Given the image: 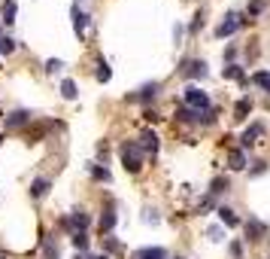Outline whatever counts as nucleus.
<instances>
[{
  "label": "nucleus",
  "mask_w": 270,
  "mask_h": 259,
  "mask_svg": "<svg viewBox=\"0 0 270 259\" xmlns=\"http://www.w3.org/2000/svg\"><path fill=\"white\" fill-rule=\"evenodd\" d=\"M30 116H33L30 110H15V113H9V116H3V119H6L9 128H19V125H28V122H30Z\"/></svg>",
  "instance_id": "0eeeda50"
},
{
  "label": "nucleus",
  "mask_w": 270,
  "mask_h": 259,
  "mask_svg": "<svg viewBox=\"0 0 270 259\" xmlns=\"http://www.w3.org/2000/svg\"><path fill=\"white\" fill-rule=\"evenodd\" d=\"M3 22L6 25L15 22V0H6V3H3Z\"/></svg>",
  "instance_id": "6ab92c4d"
},
{
  "label": "nucleus",
  "mask_w": 270,
  "mask_h": 259,
  "mask_svg": "<svg viewBox=\"0 0 270 259\" xmlns=\"http://www.w3.org/2000/svg\"><path fill=\"white\" fill-rule=\"evenodd\" d=\"M225 76H231V79H243V71L237 64H231V67H225Z\"/></svg>",
  "instance_id": "393cba45"
},
{
  "label": "nucleus",
  "mask_w": 270,
  "mask_h": 259,
  "mask_svg": "<svg viewBox=\"0 0 270 259\" xmlns=\"http://www.w3.org/2000/svg\"><path fill=\"white\" fill-rule=\"evenodd\" d=\"M225 189H228V180L215 177V180H212V189H210V192H212V195H219V192H225Z\"/></svg>",
  "instance_id": "b1692460"
},
{
  "label": "nucleus",
  "mask_w": 270,
  "mask_h": 259,
  "mask_svg": "<svg viewBox=\"0 0 270 259\" xmlns=\"http://www.w3.org/2000/svg\"><path fill=\"white\" fill-rule=\"evenodd\" d=\"M237 28H240V19H237V15H234V12H231V15H228V19H225V22H222L219 28H215V37H231V34H234V31H237Z\"/></svg>",
  "instance_id": "423d86ee"
},
{
  "label": "nucleus",
  "mask_w": 270,
  "mask_h": 259,
  "mask_svg": "<svg viewBox=\"0 0 270 259\" xmlns=\"http://www.w3.org/2000/svg\"><path fill=\"white\" fill-rule=\"evenodd\" d=\"M49 186H52V183H49L46 177H37V180L30 183V195H33V198H43V195L49 192Z\"/></svg>",
  "instance_id": "9d476101"
},
{
  "label": "nucleus",
  "mask_w": 270,
  "mask_h": 259,
  "mask_svg": "<svg viewBox=\"0 0 270 259\" xmlns=\"http://www.w3.org/2000/svg\"><path fill=\"white\" fill-rule=\"evenodd\" d=\"M97 259H106V256H97Z\"/></svg>",
  "instance_id": "7c9ffc66"
},
{
  "label": "nucleus",
  "mask_w": 270,
  "mask_h": 259,
  "mask_svg": "<svg viewBox=\"0 0 270 259\" xmlns=\"http://www.w3.org/2000/svg\"><path fill=\"white\" fill-rule=\"evenodd\" d=\"M121 162H124V171H131V174H137V171L143 168V149L131 141L121 144Z\"/></svg>",
  "instance_id": "f257e3e1"
},
{
  "label": "nucleus",
  "mask_w": 270,
  "mask_h": 259,
  "mask_svg": "<svg viewBox=\"0 0 270 259\" xmlns=\"http://www.w3.org/2000/svg\"><path fill=\"white\" fill-rule=\"evenodd\" d=\"M158 89H161L158 82H149V85H143V89H140V95H134V98H140V101H152V98L158 95Z\"/></svg>",
  "instance_id": "4468645a"
},
{
  "label": "nucleus",
  "mask_w": 270,
  "mask_h": 259,
  "mask_svg": "<svg viewBox=\"0 0 270 259\" xmlns=\"http://www.w3.org/2000/svg\"><path fill=\"white\" fill-rule=\"evenodd\" d=\"M264 232H267V229H264V222H258V220H249V222H246V235H249L252 241H258Z\"/></svg>",
  "instance_id": "9b49d317"
},
{
  "label": "nucleus",
  "mask_w": 270,
  "mask_h": 259,
  "mask_svg": "<svg viewBox=\"0 0 270 259\" xmlns=\"http://www.w3.org/2000/svg\"><path fill=\"white\" fill-rule=\"evenodd\" d=\"M201 110H191V107H182V110H176V119L179 122H201Z\"/></svg>",
  "instance_id": "1a4fd4ad"
},
{
  "label": "nucleus",
  "mask_w": 270,
  "mask_h": 259,
  "mask_svg": "<svg viewBox=\"0 0 270 259\" xmlns=\"http://www.w3.org/2000/svg\"><path fill=\"white\" fill-rule=\"evenodd\" d=\"M231 256L240 259V256H243V247H240V244H231Z\"/></svg>",
  "instance_id": "c85d7f7f"
},
{
  "label": "nucleus",
  "mask_w": 270,
  "mask_h": 259,
  "mask_svg": "<svg viewBox=\"0 0 270 259\" xmlns=\"http://www.w3.org/2000/svg\"><path fill=\"white\" fill-rule=\"evenodd\" d=\"M113 226H116V214L106 211V214L100 217V232H113Z\"/></svg>",
  "instance_id": "a211bd4d"
},
{
  "label": "nucleus",
  "mask_w": 270,
  "mask_h": 259,
  "mask_svg": "<svg viewBox=\"0 0 270 259\" xmlns=\"http://www.w3.org/2000/svg\"><path fill=\"white\" fill-rule=\"evenodd\" d=\"M61 95H64L67 101H73V98H76V82H73V79H64V82H61Z\"/></svg>",
  "instance_id": "f3484780"
},
{
  "label": "nucleus",
  "mask_w": 270,
  "mask_h": 259,
  "mask_svg": "<svg viewBox=\"0 0 270 259\" xmlns=\"http://www.w3.org/2000/svg\"><path fill=\"white\" fill-rule=\"evenodd\" d=\"M73 247L76 250H85L88 247V235L85 232H73Z\"/></svg>",
  "instance_id": "5701e85b"
},
{
  "label": "nucleus",
  "mask_w": 270,
  "mask_h": 259,
  "mask_svg": "<svg viewBox=\"0 0 270 259\" xmlns=\"http://www.w3.org/2000/svg\"><path fill=\"white\" fill-rule=\"evenodd\" d=\"M0 141H3V137H0Z\"/></svg>",
  "instance_id": "2f4dec72"
},
{
  "label": "nucleus",
  "mask_w": 270,
  "mask_h": 259,
  "mask_svg": "<svg viewBox=\"0 0 270 259\" xmlns=\"http://www.w3.org/2000/svg\"><path fill=\"white\" fill-rule=\"evenodd\" d=\"M46 256H49V259H58V247L52 244V241H46Z\"/></svg>",
  "instance_id": "bb28decb"
},
{
  "label": "nucleus",
  "mask_w": 270,
  "mask_h": 259,
  "mask_svg": "<svg viewBox=\"0 0 270 259\" xmlns=\"http://www.w3.org/2000/svg\"><path fill=\"white\" fill-rule=\"evenodd\" d=\"M219 220L225 222V226H231V229H234V226H240V220L234 217V211H231V207H219Z\"/></svg>",
  "instance_id": "ddd939ff"
},
{
  "label": "nucleus",
  "mask_w": 270,
  "mask_h": 259,
  "mask_svg": "<svg viewBox=\"0 0 270 259\" xmlns=\"http://www.w3.org/2000/svg\"><path fill=\"white\" fill-rule=\"evenodd\" d=\"M137 147H140L143 152H152V155H155V152H158V134H155V131H143Z\"/></svg>",
  "instance_id": "39448f33"
},
{
  "label": "nucleus",
  "mask_w": 270,
  "mask_h": 259,
  "mask_svg": "<svg viewBox=\"0 0 270 259\" xmlns=\"http://www.w3.org/2000/svg\"><path fill=\"white\" fill-rule=\"evenodd\" d=\"M70 15H73V31H76V37H82L85 28H88V15H85L79 6H73V12H70Z\"/></svg>",
  "instance_id": "6e6552de"
},
{
  "label": "nucleus",
  "mask_w": 270,
  "mask_h": 259,
  "mask_svg": "<svg viewBox=\"0 0 270 259\" xmlns=\"http://www.w3.org/2000/svg\"><path fill=\"white\" fill-rule=\"evenodd\" d=\"M252 82H255V85H261V89H267V92H270V74H267V71H258L255 76H252Z\"/></svg>",
  "instance_id": "aec40b11"
},
{
  "label": "nucleus",
  "mask_w": 270,
  "mask_h": 259,
  "mask_svg": "<svg viewBox=\"0 0 270 259\" xmlns=\"http://www.w3.org/2000/svg\"><path fill=\"white\" fill-rule=\"evenodd\" d=\"M179 74L188 76V79H201V76H207V61H201V58H188V61H182Z\"/></svg>",
  "instance_id": "7ed1b4c3"
},
{
  "label": "nucleus",
  "mask_w": 270,
  "mask_h": 259,
  "mask_svg": "<svg viewBox=\"0 0 270 259\" xmlns=\"http://www.w3.org/2000/svg\"><path fill=\"white\" fill-rule=\"evenodd\" d=\"M110 76H113V71L106 67V61H97V79L100 82H110Z\"/></svg>",
  "instance_id": "4be33fe9"
},
{
  "label": "nucleus",
  "mask_w": 270,
  "mask_h": 259,
  "mask_svg": "<svg viewBox=\"0 0 270 259\" xmlns=\"http://www.w3.org/2000/svg\"><path fill=\"white\" fill-rule=\"evenodd\" d=\"M228 162H231V168H234V171H240V168H246V152H243V149H234Z\"/></svg>",
  "instance_id": "2eb2a0df"
},
{
  "label": "nucleus",
  "mask_w": 270,
  "mask_h": 259,
  "mask_svg": "<svg viewBox=\"0 0 270 259\" xmlns=\"http://www.w3.org/2000/svg\"><path fill=\"white\" fill-rule=\"evenodd\" d=\"M0 116H3V113H0Z\"/></svg>",
  "instance_id": "473e14b6"
},
{
  "label": "nucleus",
  "mask_w": 270,
  "mask_h": 259,
  "mask_svg": "<svg viewBox=\"0 0 270 259\" xmlns=\"http://www.w3.org/2000/svg\"><path fill=\"white\" fill-rule=\"evenodd\" d=\"M249 113H252V101L249 98H240L237 107H234V119H246Z\"/></svg>",
  "instance_id": "f8f14e48"
},
{
  "label": "nucleus",
  "mask_w": 270,
  "mask_h": 259,
  "mask_svg": "<svg viewBox=\"0 0 270 259\" xmlns=\"http://www.w3.org/2000/svg\"><path fill=\"white\" fill-rule=\"evenodd\" d=\"M261 134H264V125H261V122H252V125H249V128L243 131V137H240V144H243V147L249 149V147L255 144V141H258Z\"/></svg>",
  "instance_id": "20e7f679"
},
{
  "label": "nucleus",
  "mask_w": 270,
  "mask_h": 259,
  "mask_svg": "<svg viewBox=\"0 0 270 259\" xmlns=\"http://www.w3.org/2000/svg\"><path fill=\"white\" fill-rule=\"evenodd\" d=\"M137 259H167V253L161 250V247H149V250H143V253H137Z\"/></svg>",
  "instance_id": "dca6fc26"
},
{
  "label": "nucleus",
  "mask_w": 270,
  "mask_h": 259,
  "mask_svg": "<svg viewBox=\"0 0 270 259\" xmlns=\"http://www.w3.org/2000/svg\"><path fill=\"white\" fill-rule=\"evenodd\" d=\"M12 49H15V40L6 37V34H0V52H3V55H9Z\"/></svg>",
  "instance_id": "412c9836"
},
{
  "label": "nucleus",
  "mask_w": 270,
  "mask_h": 259,
  "mask_svg": "<svg viewBox=\"0 0 270 259\" xmlns=\"http://www.w3.org/2000/svg\"><path fill=\"white\" fill-rule=\"evenodd\" d=\"M185 104L191 110H210V98H207V92L197 89V85H188L185 89Z\"/></svg>",
  "instance_id": "f03ea898"
},
{
  "label": "nucleus",
  "mask_w": 270,
  "mask_h": 259,
  "mask_svg": "<svg viewBox=\"0 0 270 259\" xmlns=\"http://www.w3.org/2000/svg\"><path fill=\"white\" fill-rule=\"evenodd\" d=\"M264 171H267V165H264V162H258L255 168H252V174H255V177H258V174H264Z\"/></svg>",
  "instance_id": "c756f323"
},
{
  "label": "nucleus",
  "mask_w": 270,
  "mask_h": 259,
  "mask_svg": "<svg viewBox=\"0 0 270 259\" xmlns=\"http://www.w3.org/2000/svg\"><path fill=\"white\" fill-rule=\"evenodd\" d=\"M94 177L97 180H110V171H106V168H94Z\"/></svg>",
  "instance_id": "cd10ccee"
},
{
  "label": "nucleus",
  "mask_w": 270,
  "mask_h": 259,
  "mask_svg": "<svg viewBox=\"0 0 270 259\" xmlns=\"http://www.w3.org/2000/svg\"><path fill=\"white\" fill-rule=\"evenodd\" d=\"M61 67H64V64H61L58 58H49V61H46V71H49V74H58Z\"/></svg>",
  "instance_id": "a878e982"
}]
</instances>
